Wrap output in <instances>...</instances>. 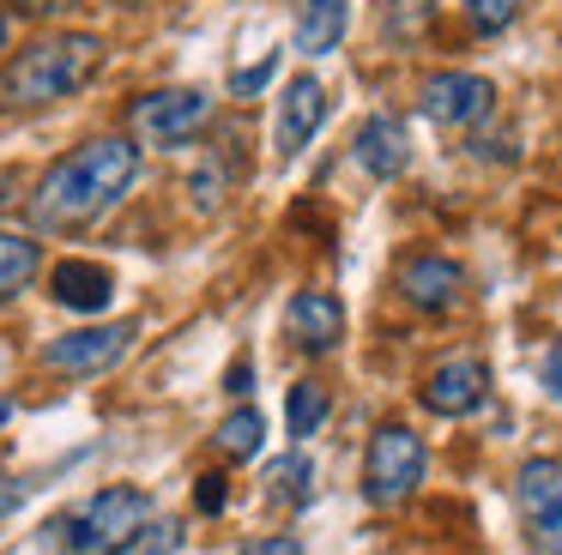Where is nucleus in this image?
Segmentation results:
<instances>
[{
    "mask_svg": "<svg viewBox=\"0 0 562 555\" xmlns=\"http://www.w3.org/2000/svg\"><path fill=\"white\" fill-rule=\"evenodd\" d=\"M544 393L562 405V338L550 344V356H544Z\"/></svg>",
    "mask_w": 562,
    "mask_h": 555,
    "instance_id": "obj_26",
    "label": "nucleus"
},
{
    "mask_svg": "<svg viewBox=\"0 0 562 555\" xmlns=\"http://www.w3.org/2000/svg\"><path fill=\"white\" fill-rule=\"evenodd\" d=\"M424 434L405 429V422H381L363 446V501L369 507H405L424 483Z\"/></svg>",
    "mask_w": 562,
    "mask_h": 555,
    "instance_id": "obj_4",
    "label": "nucleus"
},
{
    "mask_svg": "<svg viewBox=\"0 0 562 555\" xmlns=\"http://www.w3.org/2000/svg\"><path fill=\"white\" fill-rule=\"evenodd\" d=\"M49 296L74 314H98V308H110V296H115V272L98 260H79V253L74 260H55L49 265Z\"/></svg>",
    "mask_w": 562,
    "mask_h": 555,
    "instance_id": "obj_14",
    "label": "nucleus"
},
{
    "mask_svg": "<svg viewBox=\"0 0 562 555\" xmlns=\"http://www.w3.org/2000/svg\"><path fill=\"white\" fill-rule=\"evenodd\" d=\"M37 265H43L37 241L19 236V229H0V302L19 296V290H25L31 278H37Z\"/></svg>",
    "mask_w": 562,
    "mask_h": 555,
    "instance_id": "obj_17",
    "label": "nucleus"
},
{
    "mask_svg": "<svg viewBox=\"0 0 562 555\" xmlns=\"http://www.w3.org/2000/svg\"><path fill=\"white\" fill-rule=\"evenodd\" d=\"M103 72V36L98 31H49L25 43L0 67V109H49L86 91Z\"/></svg>",
    "mask_w": 562,
    "mask_h": 555,
    "instance_id": "obj_2",
    "label": "nucleus"
},
{
    "mask_svg": "<svg viewBox=\"0 0 562 555\" xmlns=\"http://www.w3.org/2000/svg\"><path fill=\"white\" fill-rule=\"evenodd\" d=\"M345 31H351V0H296V48L303 55H333V48L345 43Z\"/></svg>",
    "mask_w": 562,
    "mask_h": 555,
    "instance_id": "obj_15",
    "label": "nucleus"
},
{
    "mask_svg": "<svg viewBox=\"0 0 562 555\" xmlns=\"http://www.w3.org/2000/svg\"><path fill=\"white\" fill-rule=\"evenodd\" d=\"M176 543H182V525H176V519H164V525H158V537H146V531H139V537L127 543L122 555H170Z\"/></svg>",
    "mask_w": 562,
    "mask_h": 555,
    "instance_id": "obj_22",
    "label": "nucleus"
},
{
    "mask_svg": "<svg viewBox=\"0 0 562 555\" xmlns=\"http://www.w3.org/2000/svg\"><path fill=\"white\" fill-rule=\"evenodd\" d=\"M194 507H200V513H218V507H224V477H218V471H206V477L194 483Z\"/></svg>",
    "mask_w": 562,
    "mask_h": 555,
    "instance_id": "obj_24",
    "label": "nucleus"
},
{
    "mask_svg": "<svg viewBox=\"0 0 562 555\" xmlns=\"http://www.w3.org/2000/svg\"><path fill=\"white\" fill-rule=\"evenodd\" d=\"M236 555H303V543H296L291 531H272V537H255V543H243Z\"/></svg>",
    "mask_w": 562,
    "mask_h": 555,
    "instance_id": "obj_23",
    "label": "nucleus"
},
{
    "mask_svg": "<svg viewBox=\"0 0 562 555\" xmlns=\"http://www.w3.org/2000/svg\"><path fill=\"white\" fill-rule=\"evenodd\" d=\"M19 501H25V483H13V477H0V519L13 513Z\"/></svg>",
    "mask_w": 562,
    "mask_h": 555,
    "instance_id": "obj_29",
    "label": "nucleus"
},
{
    "mask_svg": "<svg viewBox=\"0 0 562 555\" xmlns=\"http://www.w3.org/2000/svg\"><path fill=\"white\" fill-rule=\"evenodd\" d=\"M308 495H315V465H308L303 453H284V458H272L267 465V501H291V507H303Z\"/></svg>",
    "mask_w": 562,
    "mask_h": 555,
    "instance_id": "obj_18",
    "label": "nucleus"
},
{
    "mask_svg": "<svg viewBox=\"0 0 562 555\" xmlns=\"http://www.w3.org/2000/svg\"><path fill=\"white\" fill-rule=\"evenodd\" d=\"M134 338H139V320H98V326H79V332H61V338H49L43 344V369H55V374H110L115 362L134 350Z\"/></svg>",
    "mask_w": 562,
    "mask_h": 555,
    "instance_id": "obj_7",
    "label": "nucleus"
},
{
    "mask_svg": "<svg viewBox=\"0 0 562 555\" xmlns=\"http://www.w3.org/2000/svg\"><path fill=\"white\" fill-rule=\"evenodd\" d=\"M327 410H333L327 381H315V374L291 381V393H284V429H291V441H308V434H321Z\"/></svg>",
    "mask_w": 562,
    "mask_h": 555,
    "instance_id": "obj_16",
    "label": "nucleus"
},
{
    "mask_svg": "<svg viewBox=\"0 0 562 555\" xmlns=\"http://www.w3.org/2000/svg\"><path fill=\"white\" fill-rule=\"evenodd\" d=\"M115 7H146V0H115Z\"/></svg>",
    "mask_w": 562,
    "mask_h": 555,
    "instance_id": "obj_31",
    "label": "nucleus"
},
{
    "mask_svg": "<svg viewBox=\"0 0 562 555\" xmlns=\"http://www.w3.org/2000/svg\"><path fill=\"white\" fill-rule=\"evenodd\" d=\"M321 121H327V84H321L315 72H296L279 91V115H272V151H279V163H291V157L308 151Z\"/></svg>",
    "mask_w": 562,
    "mask_h": 555,
    "instance_id": "obj_9",
    "label": "nucleus"
},
{
    "mask_svg": "<svg viewBox=\"0 0 562 555\" xmlns=\"http://www.w3.org/2000/svg\"><path fill=\"white\" fill-rule=\"evenodd\" d=\"M248 381H255V362H231V374H224V393H231V398H248Z\"/></svg>",
    "mask_w": 562,
    "mask_h": 555,
    "instance_id": "obj_27",
    "label": "nucleus"
},
{
    "mask_svg": "<svg viewBox=\"0 0 562 555\" xmlns=\"http://www.w3.org/2000/svg\"><path fill=\"white\" fill-rule=\"evenodd\" d=\"M134 175H139V145L122 139V133H98V139L74 145L43 169L37 193H31V224L49 229V236L98 224L103 212L122 205Z\"/></svg>",
    "mask_w": 562,
    "mask_h": 555,
    "instance_id": "obj_1",
    "label": "nucleus"
},
{
    "mask_svg": "<svg viewBox=\"0 0 562 555\" xmlns=\"http://www.w3.org/2000/svg\"><path fill=\"white\" fill-rule=\"evenodd\" d=\"M146 519H151V495L134 489V483H110V489L79 495L67 513H55L43 543L55 555H122L146 531Z\"/></svg>",
    "mask_w": 562,
    "mask_h": 555,
    "instance_id": "obj_3",
    "label": "nucleus"
},
{
    "mask_svg": "<svg viewBox=\"0 0 562 555\" xmlns=\"http://www.w3.org/2000/svg\"><path fill=\"white\" fill-rule=\"evenodd\" d=\"M465 19H472V31L496 36V31H508V24L520 19V0H465Z\"/></svg>",
    "mask_w": 562,
    "mask_h": 555,
    "instance_id": "obj_21",
    "label": "nucleus"
},
{
    "mask_svg": "<svg viewBox=\"0 0 562 555\" xmlns=\"http://www.w3.org/2000/svg\"><path fill=\"white\" fill-rule=\"evenodd\" d=\"M351 157L369 181H400L405 169H412V133H405V121L393 115V109H375V115L357 121Z\"/></svg>",
    "mask_w": 562,
    "mask_h": 555,
    "instance_id": "obj_10",
    "label": "nucleus"
},
{
    "mask_svg": "<svg viewBox=\"0 0 562 555\" xmlns=\"http://www.w3.org/2000/svg\"><path fill=\"white\" fill-rule=\"evenodd\" d=\"M284 338H291L303 356H327V350H339L345 302L333 296V290H296V296L284 302Z\"/></svg>",
    "mask_w": 562,
    "mask_h": 555,
    "instance_id": "obj_12",
    "label": "nucleus"
},
{
    "mask_svg": "<svg viewBox=\"0 0 562 555\" xmlns=\"http://www.w3.org/2000/svg\"><path fill=\"white\" fill-rule=\"evenodd\" d=\"M218 453L224 458H255L260 453V441H267V422H260V410L255 405H243V410H231V417L218 422Z\"/></svg>",
    "mask_w": 562,
    "mask_h": 555,
    "instance_id": "obj_19",
    "label": "nucleus"
},
{
    "mask_svg": "<svg viewBox=\"0 0 562 555\" xmlns=\"http://www.w3.org/2000/svg\"><path fill=\"white\" fill-rule=\"evenodd\" d=\"M0 48H7V12H0Z\"/></svg>",
    "mask_w": 562,
    "mask_h": 555,
    "instance_id": "obj_30",
    "label": "nucleus"
},
{
    "mask_svg": "<svg viewBox=\"0 0 562 555\" xmlns=\"http://www.w3.org/2000/svg\"><path fill=\"white\" fill-rule=\"evenodd\" d=\"M514 507L532 555H562V458H526L514 477Z\"/></svg>",
    "mask_w": 562,
    "mask_h": 555,
    "instance_id": "obj_6",
    "label": "nucleus"
},
{
    "mask_svg": "<svg viewBox=\"0 0 562 555\" xmlns=\"http://www.w3.org/2000/svg\"><path fill=\"white\" fill-rule=\"evenodd\" d=\"M429 19H436V0H387V12H381V36L400 48H412L417 36L429 31Z\"/></svg>",
    "mask_w": 562,
    "mask_h": 555,
    "instance_id": "obj_20",
    "label": "nucleus"
},
{
    "mask_svg": "<svg viewBox=\"0 0 562 555\" xmlns=\"http://www.w3.org/2000/svg\"><path fill=\"white\" fill-rule=\"evenodd\" d=\"M74 0H7V12H19V19H55V12H67Z\"/></svg>",
    "mask_w": 562,
    "mask_h": 555,
    "instance_id": "obj_25",
    "label": "nucleus"
},
{
    "mask_svg": "<svg viewBox=\"0 0 562 555\" xmlns=\"http://www.w3.org/2000/svg\"><path fill=\"white\" fill-rule=\"evenodd\" d=\"M417 109H424L429 121H436L441 133H465L477 127V121L496 109V84L484 79V72H436V79H424V91H417Z\"/></svg>",
    "mask_w": 562,
    "mask_h": 555,
    "instance_id": "obj_8",
    "label": "nucleus"
},
{
    "mask_svg": "<svg viewBox=\"0 0 562 555\" xmlns=\"http://www.w3.org/2000/svg\"><path fill=\"white\" fill-rule=\"evenodd\" d=\"M206 121H212V97L200 91V84H164V91H139L134 103H127L134 145H146V151H176V145H188Z\"/></svg>",
    "mask_w": 562,
    "mask_h": 555,
    "instance_id": "obj_5",
    "label": "nucleus"
},
{
    "mask_svg": "<svg viewBox=\"0 0 562 555\" xmlns=\"http://www.w3.org/2000/svg\"><path fill=\"white\" fill-rule=\"evenodd\" d=\"M267 79H272V55L260 60L255 72H236V79H231V91H236V97H248V91H260V84H267Z\"/></svg>",
    "mask_w": 562,
    "mask_h": 555,
    "instance_id": "obj_28",
    "label": "nucleus"
},
{
    "mask_svg": "<svg viewBox=\"0 0 562 555\" xmlns=\"http://www.w3.org/2000/svg\"><path fill=\"white\" fill-rule=\"evenodd\" d=\"M393 284L417 314H448L465 302V265L448 260V253H412V260H400Z\"/></svg>",
    "mask_w": 562,
    "mask_h": 555,
    "instance_id": "obj_11",
    "label": "nucleus"
},
{
    "mask_svg": "<svg viewBox=\"0 0 562 555\" xmlns=\"http://www.w3.org/2000/svg\"><path fill=\"white\" fill-rule=\"evenodd\" d=\"M484 398H490L484 356H448L424 374V410H436V417H472Z\"/></svg>",
    "mask_w": 562,
    "mask_h": 555,
    "instance_id": "obj_13",
    "label": "nucleus"
}]
</instances>
